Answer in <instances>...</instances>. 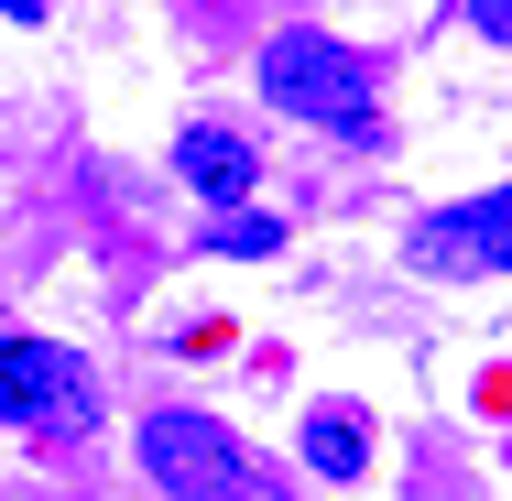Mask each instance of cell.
Listing matches in <instances>:
<instances>
[{"label": "cell", "mask_w": 512, "mask_h": 501, "mask_svg": "<svg viewBox=\"0 0 512 501\" xmlns=\"http://www.w3.org/2000/svg\"><path fill=\"white\" fill-rule=\"evenodd\" d=\"M262 99L284 109V120H316V131L371 142V66H360L338 33H273V44H262Z\"/></svg>", "instance_id": "1"}, {"label": "cell", "mask_w": 512, "mask_h": 501, "mask_svg": "<svg viewBox=\"0 0 512 501\" xmlns=\"http://www.w3.org/2000/svg\"><path fill=\"white\" fill-rule=\"evenodd\" d=\"M142 469L164 501H284V480L207 414H142Z\"/></svg>", "instance_id": "2"}, {"label": "cell", "mask_w": 512, "mask_h": 501, "mask_svg": "<svg viewBox=\"0 0 512 501\" xmlns=\"http://www.w3.org/2000/svg\"><path fill=\"white\" fill-rule=\"evenodd\" d=\"M99 382L66 338H0V425H88Z\"/></svg>", "instance_id": "3"}, {"label": "cell", "mask_w": 512, "mask_h": 501, "mask_svg": "<svg viewBox=\"0 0 512 501\" xmlns=\"http://www.w3.org/2000/svg\"><path fill=\"white\" fill-rule=\"evenodd\" d=\"M414 262L425 273H512V186H491L469 207H436L414 229Z\"/></svg>", "instance_id": "4"}, {"label": "cell", "mask_w": 512, "mask_h": 501, "mask_svg": "<svg viewBox=\"0 0 512 501\" xmlns=\"http://www.w3.org/2000/svg\"><path fill=\"white\" fill-rule=\"evenodd\" d=\"M175 175H186V186H197L207 207H240L262 164H251V142H240V131H218V120H197V131L175 142Z\"/></svg>", "instance_id": "5"}, {"label": "cell", "mask_w": 512, "mask_h": 501, "mask_svg": "<svg viewBox=\"0 0 512 501\" xmlns=\"http://www.w3.org/2000/svg\"><path fill=\"white\" fill-rule=\"evenodd\" d=\"M306 469L316 480H360V469H371V425H360L349 403H316L306 414Z\"/></svg>", "instance_id": "6"}, {"label": "cell", "mask_w": 512, "mask_h": 501, "mask_svg": "<svg viewBox=\"0 0 512 501\" xmlns=\"http://www.w3.org/2000/svg\"><path fill=\"white\" fill-rule=\"evenodd\" d=\"M207 251H229V262H273V251H284V229H273V218H240V207H218Z\"/></svg>", "instance_id": "7"}, {"label": "cell", "mask_w": 512, "mask_h": 501, "mask_svg": "<svg viewBox=\"0 0 512 501\" xmlns=\"http://www.w3.org/2000/svg\"><path fill=\"white\" fill-rule=\"evenodd\" d=\"M469 22H491V33H512V0H469Z\"/></svg>", "instance_id": "8"}, {"label": "cell", "mask_w": 512, "mask_h": 501, "mask_svg": "<svg viewBox=\"0 0 512 501\" xmlns=\"http://www.w3.org/2000/svg\"><path fill=\"white\" fill-rule=\"evenodd\" d=\"M0 11H11V22H44V0H0Z\"/></svg>", "instance_id": "9"}]
</instances>
